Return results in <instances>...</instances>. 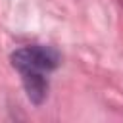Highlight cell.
Masks as SVG:
<instances>
[{
	"label": "cell",
	"instance_id": "cell-1",
	"mask_svg": "<svg viewBox=\"0 0 123 123\" xmlns=\"http://www.w3.org/2000/svg\"><path fill=\"white\" fill-rule=\"evenodd\" d=\"M12 63L21 75L23 73H48L58 67L60 56L50 46L35 44V46H25V48L13 52Z\"/></svg>",
	"mask_w": 123,
	"mask_h": 123
},
{
	"label": "cell",
	"instance_id": "cell-2",
	"mask_svg": "<svg viewBox=\"0 0 123 123\" xmlns=\"http://www.w3.org/2000/svg\"><path fill=\"white\" fill-rule=\"evenodd\" d=\"M21 79H23V85H25L29 98L35 104H40L46 96V90H48V81L44 79V73H23Z\"/></svg>",
	"mask_w": 123,
	"mask_h": 123
}]
</instances>
